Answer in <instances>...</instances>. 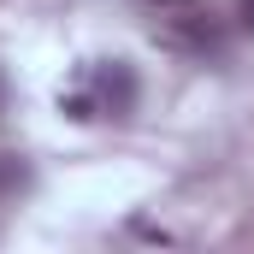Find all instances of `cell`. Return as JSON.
<instances>
[{"label": "cell", "mask_w": 254, "mask_h": 254, "mask_svg": "<svg viewBox=\"0 0 254 254\" xmlns=\"http://www.w3.org/2000/svg\"><path fill=\"white\" fill-rule=\"evenodd\" d=\"M60 107L77 125H89V119H130V107H136V77H130L125 60H101V65L83 71L77 89L60 95Z\"/></svg>", "instance_id": "cell-1"}, {"label": "cell", "mask_w": 254, "mask_h": 254, "mask_svg": "<svg viewBox=\"0 0 254 254\" xmlns=\"http://www.w3.org/2000/svg\"><path fill=\"white\" fill-rule=\"evenodd\" d=\"M237 24H243V30H254V0H237Z\"/></svg>", "instance_id": "cell-3"}, {"label": "cell", "mask_w": 254, "mask_h": 254, "mask_svg": "<svg viewBox=\"0 0 254 254\" xmlns=\"http://www.w3.org/2000/svg\"><path fill=\"white\" fill-rule=\"evenodd\" d=\"M160 42H166V48H184V54H219V48H225V30H219L213 18H178V24L160 30Z\"/></svg>", "instance_id": "cell-2"}, {"label": "cell", "mask_w": 254, "mask_h": 254, "mask_svg": "<svg viewBox=\"0 0 254 254\" xmlns=\"http://www.w3.org/2000/svg\"><path fill=\"white\" fill-rule=\"evenodd\" d=\"M148 6H178V0H148Z\"/></svg>", "instance_id": "cell-4"}]
</instances>
